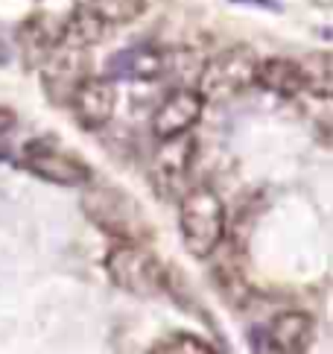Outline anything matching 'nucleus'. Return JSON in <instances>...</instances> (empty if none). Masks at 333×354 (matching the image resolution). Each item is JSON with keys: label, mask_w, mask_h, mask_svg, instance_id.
I'll use <instances>...</instances> for the list:
<instances>
[{"label": "nucleus", "mask_w": 333, "mask_h": 354, "mask_svg": "<svg viewBox=\"0 0 333 354\" xmlns=\"http://www.w3.org/2000/svg\"><path fill=\"white\" fill-rule=\"evenodd\" d=\"M254 73H258V56L249 47H228L202 68L196 91L202 100L222 103V100H231L251 88Z\"/></svg>", "instance_id": "nucleus-3"}, {"label": "nucleus", "mask_w": 333, "mask_h": 354, "mask_svg": "<svg viewBox=\"0 0 333 354\" xmlns=\"http://www.w3.org/2000/svg\"><path fill=\"white\" fill-rule=\"evenodd\" d=\"M193 158H196V141H193L190 132L166 138V141L158 144L155 156H152V161H149V179L164 199L182 196L190 187L187 179H190Z\"/></svg>", "instance_id": "nucleus-5"}, {"label": "nucleus", "mask_w": 333, "mask_h": 354, "mask_svg": "<svg viewBox=\"0 0 333 354\" xmlns=\"http://www.w3.org/2000/svg\"><path fill=\"white\" fill-rule=\"evenodd\" d=\"M82 208L97 229L117 240H140L149 232L137 205L129 196L114 191V187H91V191H85Z\"/></svg>", "instance_id": "nucleus-4"}, {"label": "nucleus", "mask_w": 333, "mask_h": 354, "mask_svg": "<svg viewBox=\"0 0 333 354\" xmlns=\"http://www.w3.org/2000/svg\"><path fill=\"white\" fill-rule=\"evenodd\" d=\"M170 68V56L158 47L149 44H135L117 50L106 62V77L108 80H126V82H144V80H158Z\"/></svg>", "instance_id": "nucleus-10"}, {"label": "nucleus", "mask_w": 333, "mask_h": 354, "mask_svg": "<svg viewBox=\"0 0 333 354\" xmlns=\"http://www.w3.org/2000/svg\"><path fill=\"white\" fill-rule=\"evenodd\" d=\"M149 354H220V351L193 334H173L152 346Z\"/></svg>", "instance_id": "nucleus-17"}, {"label": "nucleus", "mask_w": 333, "mask_h": 354, "mask_svg": "<svg viewBox=\"0 0 333 354\" xmlns=\"http://www.w3.org/2000/svg\"><path fill=\"white\" fill-rule=\"evenodd\" d=\"M106 272L114 281V287H120L126 293L140 296V299L161 296L170 287L166 267L146 246H140L137 240H120V243H114L108 249Z\"/></svg>", "instance_id": "nucleus-2"}, {"label": "nucleus", "mask_w": 333, "mask_h": 354, "mask_svg": "<svg viewBox=\"0 0 333 354\" xmlns=\"http://www.w3.org/2000/svg\"><path fill=\"white\" fill-rule=\"evenodd\" d=\"M240 3H249V6H260V9H272V12H278L280 6L275 3V0H240Z\"/></svg>", "instance_id": "nucleus-19"}, {"label": "nucleus", "mask_w": 333, "mask_h": 354, "mask_svg": "<svg viewBox=\"0 0 333 354\" xmlns=\"http://www.w3.org/2000/svg\"><path fill=\"white\" fill-rule=\"evenodd\" d=\"M44 73H41V82L47 88L50 100H56V103H65V100H70V94L76 91V85H79L85 77H88V59H85V50L79 47H68L61 44L50 53L41 65Z\"/></svg>", "instance_id": "nucleus-7"}, {"label": "nucleus", "mask_w": 333, "mask_h": 354, "mask_svg": "<svg viewBox=\"0 0 333 354\" xmlns=\"http://www.w3.org/2000/svg\"><path fill=\"white\" fill-rule=\"evenodd\" d=\"M254 82L263 85L266 91H272L278 97H296L304 91V73L301 65L292 59H266L258 62V73Z\"/></svg>", "instance_id": "nucleus-13"}, {"label": "nucleus", "mask_w": 333, "mask_h": 354, "mask_svg": "<svg viewBox=\"0 0 333 354\" xmlns=\"http://www.w3.org/2000/svg\"><path fill=\"white\" fill-rule=\"evenodd\" d=\"M202 109H204V100L199 97V91H193V88H178V91H173L155 109V115H152V135H155L158 141H166V138L190 132L199 123Z\"/></svg>", "instance_id": "nucleus-8"}, {"label": "nucleus", "mask_w": 333, "mask_h": 354, "mask_svg": "<svg viewBox=\"0 0 333 354\" xmlns=\"http://www.w3.org/2000/svg\"><path fill=\"white\" fill-rule=\"evenodd\" d=\"M6 62H9V44L3 35H0V65H6Z\"/></svg>", "instance_id": "nucleus-20"}, {"label": "nucleus", "mask_w": 333, "mask_h": 354, "mask_svg": "<svg viewBox=\"0 0 333 354\" xmlns=\"http://www.w3.org/2000/svg\"><path fill=\"white\" fill-rule=\"evenodd\" d=\"M23 164L38 179H44L50 185H61V187H79L91 179V170H88V164L82 158H76L73 153L61 149L56 141H47V138H38V141L27 147Z\"/></svg>", "instance_id": "nucleus-6"}, {"label": "nucleus", "mask_w": 333, "mask_h": 354, "mask_svg": "<svg viewBox=\"0 0 333 354\" xmlns=\"http://www.w3.org/2000/svg\"><path fill=\"white\" fill-rule=\"evenodd\" d=\"M106 32H108V27L99 21V15L88 3H79L61 21V44H68V47L88 50L106 39Z\"/></svg>", "instance_id": "nucleus-14"}, {"label": "nucleus", "mask_w": 333, "mask_h": 354, "mask_svg": "<svg viewBox=\"0 0 333 354\" xmlns=\"http://www.w3.org/2000/svg\"><path fill=\"white\" fill-rule=\"evenodd\" d=\"M178 229L184 249L193 258H211L225 240V205L213 187L193 185L182 194Z\"/></svg>", "instance_id": "nucleus-1"}, {"label": "nucleus", "mask_w": 333, "mask_h": 354, "mask_svg": "<svg viewBox=\"0 0 333 354\" xmlns=\"http://www.w3.org/2000/svg\"><path fill=\"white\" fill-rule=\"evenodd\" d=\"M12 129H15V115H12V111H6V109H0V144L6 141Z\"/></svg>", "instance_id": "nucleus-18"}, {"label": "nucleus", "mask_w": 333, "mask_h": 354, "mask_svg": "<svg viewBox=\"0 0 333 354\" xmlns=\"http://www.w3.org/2000/svg\"><path fill=\"white\" fill-rule=\"evenodd\" d=\"M310 339H313V316L304 310L278 313L266 325V343L278 354H304Z\"/></svg>", "instance_id": "nucleus-11"}, {"label": "nucleus", "mask_w": 333, "mask_h": 354, "mask_svg": "<svg viewBox=\"0 0 333 354\" xmlns=\"http://www.w3.org/2000/svg\"><path fill=\"white\" fill-rule=\"evenodd\" d=\"M70 106H73V115L79 120V126H85V129H102L111 120L114 106H117V94H114L111 80L85 77L70 94Z\"/></svg>", "instance_id": "nucleus-9"}, {"label": "nucleus", "mask_w": 333, "mask_h": 354, "mask_svg": "<svg viewBox=\"0 0 333 354\" xmlns=\"http://www.w3.org/2000/svg\"><path fill=\"white\" fill-rule=\"evenodd\" d=\"M18 41L27 56V65H41L61 41V21L50 15H35L21 27Z\"/></svg>", "instance_id": "nucleus-12"}, {"label": "nucleus", "mask_w": 333, "mask_h": 354, "mask_svg": "<svg viewBox=\"0 0 333 354\" xmlns=\"http://www.w3.org/2000/svg\"><path fill=\"white\" fill-rule=\"evenodd\" d=\"M304 73V91H313L318 97L330 94V56L327 53H316L301 65Z\"/></svg>", "instance_id": "nucleus-16"}, {"label": "nucleus", "mask_w": 333, "mask_h": 354, "mask_svg": "<svg viewBox=\"0 0 333 354\" xmlns=\"http://www.w3.org/2000/svg\"><path fill=\"white\" fill-rule=\"evenodd\" d=\"M85 3L97 12L108 30L132 24L146 12V0H85Z\"/></svg>", "instance_id": "nucleus-15"}]
</instances>
